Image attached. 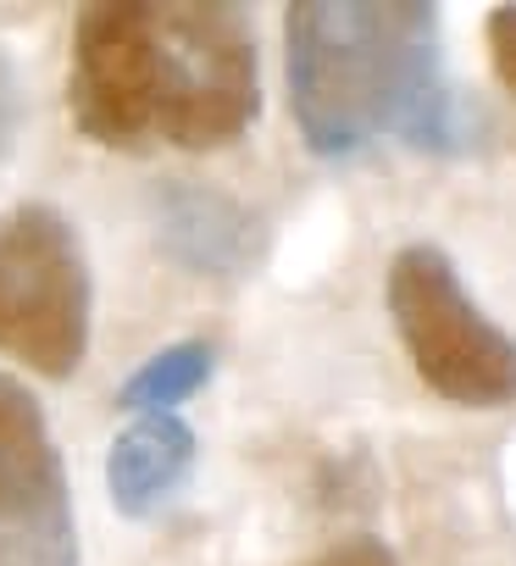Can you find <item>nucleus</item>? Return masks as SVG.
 <instances>
[{
  "label": "nucleus",
  "instance_id": "39448f33",
  "mask_svg": "<svg viewBox=\"0 0 516 566\" xmlns=\"http://www.w3.org/2000/svg\"><path fill=\"white\" fill-rule=\"evenodd\" d=\"M0 566H78L62 444L40 400L0 373Z\"/></svg>",
  "mask_w": 516,
  "mask_h": 566
},
{
  "label": "nucleus",
  "instance_id": "1a4fd4ad",
  "mask_svg": "<svg viewBox=\"0 0 516 566\" xmlns=\"http://www.w3.org/2000/svg\"><path fill=\"white\" fill-rule=\"evenodd\" d=\"M483 34H488V62H494V78H499V84L516 95V0H510V7H494V12H488Z\"/></svg>",
  "mask_w": 516,
  "mask_h": 566
},
{
  "label": "nucleus",
  "instance_id": "423d86ee",
  "mask_svg": "<svg viewBox=\"0 0 516 566\" xmlns=\"http://www.w3.org/2000/svg\"><path fill=\"white\" fill-rule=\"evenodd\" d=\"M156 250L194 277H244L267 255V222L217 184H156L150 189Z\"/></svg>",
  "mask_w": 516,
  "mask_h": 566
},
{
  "label": "nucleus",
  "instance_id": "9d476101",
  "mask_svg": "<svg viewBox=\"0 0 516 566\" xmlns=\"http://www.w3.org/2000/svg\"><path fill=\"white\" fill-rule=\"evenodd\" d=\"M18 134H23V73L12 51H0V161L12 156Z\"/></svg>",
  "mask_w": 516,
  "mask_h": 566
},
{
  "label": "nucleus",
  "instance_id": "6e6552de",
  "mask_svg": "<svg viewBox=\"0 0 516 566\" xmlns=\"http://www.w3.org/2000/svg\"><path fill=\"white\" fill-rule=\"evenodd\" d=\"M217 373V345L211 339H178L167 350H156L145 367H134V378L117 389L123 411H139V417H161V411H178L183 400H194Z\"/></svg>",
  "mask_w": 516,
  "mask_h": 566
},
{
  "label": "nucleus",
  "instance_id": "f03ea898",
  "mask_svg": "<svg viewBox=\"0 0 516 566\" xmlns=\"http://www.w3.org/2000/svg\"><path fill=\"white\" fill-rule=\"evenodd\" d=\"M284 51L295 128L328 161L378 139L411 150L466 139L439 62V7L428 0H295L284 7Z\"/></svg>",
  "mask_w": 516,
  "mask_h": 566
},
{
  "label": "nucleus",
  "instance_id": "f257e3e1",
  "mask_svg": "<svg viewBox=\"0 0 516 566\" xmlns=\"http://www.w3.org/2000/svg\"><path fill=\"white\" fill-rule=\"evenodd\" d=\"M67 106L106 150H222L262 117L255 29L228 0H89Z\"/></svg>",
  "mask_w": 516,
  "mask_h": 566
},
{
  "label": "nucleus",
  "instance_id": "0eeeda50",
  "mask_svg": "<svg viewBox=\"0 0 516 566\" xmlns=\"http://www.w3.org/2000/svg\"><path fill=\"white\" fill-rule=\"evenodd\" d=\"M194 428L178 417V411H161V417H134L117 439H112V455H106V489H112V505L134 522L156 516L194 472Z\"/></svg>",
  "mask_w": 516,
  "mask_h": 566
},
{
  "label": "nucleus",
  "instance_id": "20e7f679",
  "mask_svg": "<svg viewBox=\"0 0 516 566\" xmlns=\"http://www.w3.org/2000/svg\"><path fill=\"white\" fill-rule=\"evenodd\" d=\"M89 317L95 277L78 228L51 200L0 217V356L62 384L89 356Z\"/></svg>",
  "mask_w": 516,
  "mask_h": 566
},
{
  "label": "nucleus",
  "instance_id": "7ed1b4c3",
  "mask_svg": "<svg viewBox=\"0 0 516 566\" xmlns=\"http://www.w3.org/2000/svg\"><path fill=\"white\" fill-rule=\"evenodd\" d=\"M383 301L417 378L439 400L466 411H499L516 400V339L466 295L439 244L394 250Z\"/></svg>",
  "mask_w": 516,
  "mask_h": 566
},
{
  "label": "nucleus",
  "instance_id": "9b49d317",
  "mask_svg": "<svg viewBox=\"0 0 516 566\" xmlns=\"http://www.w3.org/2000/svg\"><path fill=\"white\" fill-rule=\"evenodd\" d=\"M301 566H400V555H394L383 538L356 533V538H339V544H328L323 555H312V560H301Z\"/></svg>",
  "mask_w": 516,
  "mask_h": 566
}]
</instances>
